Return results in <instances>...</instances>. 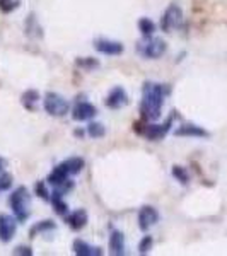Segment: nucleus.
Here are the masks:
<instances>
[{"mask_svg": "<svg viewBox=\"0 0 227 256\" xmlns=\"http://www.w3.org/2000/svg\"><path fill=\"white\" fill-rule=\"evenodd\" d=\"M169 89L158 82H146L142 89V101H140V114L146 122H156L160 118L164 98Z\"/></svg>", "mask_w": 227, "mask_h": 256, "instance_id": "nucleus-1", "label": "nucleus"}, {"mask_svg": "<svg viewBox=\"0 0 227 256\" xmlns=\"http://www.w3.org/2000/svg\"><path fill=\"white\" fill-rule=\"evenodd\" d=\"M9 205L18 222H26L31 216V195L26 186H18L9 196Z\"/></svg>", "mask_w": 227, "mask_h": 256, "instance_id": "nucleus-2", "label": "nucleus"}, {"mask_svg": "<svg viewBox=\"0 0 227 256\" xmlns=\"http://www.w3.org/2000/svg\"><path fill=\"white\" fill-rule=\"evenodd\" d=\"M168 50V44L164 40L160 38H144L142 43H138V53L144 56V58H148V60H158L160 56L166 53Z\"/></svg>", "mask_w": 227, "mask_h": 256, "instance_id": "nucleus-3", "label": "nucleus"}, {"mask_svg": "<svg viewBox=\"0 0 227 256\" xmlns=\"http://www.w3.org/2000/svg\"><path fill=\"white\" fill-rule=\"evenodd\" d=\"M43 108L50 116H65L70 110L68 101L58 92H48L43 99Z\"/></svg>", "mask_w": 227, "mask_h": 256, "instance_id": "nucleus-4", "label": "nucleus"}, {"mask_svg": "<svg viewBox=\"0 0 227 256\" xmlns=\"http://www.w3.org/2000/svg\"><path fill=\"white\" fill-rule=\"evenodd\" d=\"M181 22H183V10H181L180 6L171 4V6L166 9V12L162 14L160 28H162V31L171 32L172 30H178V28L181 26Z\"/></svg>", "mask_w": 227, "mask_h": 256, "instance_id": "nucleus-5", "label": "nucleus"}, {"mask_svg": "<svg viewBox=\"0 0 227 256\" xmlns=\"http://www.w3.org/2000/svg\"><path fill=\"white\" fill-rule=\"evenodd\" d=\"M172 120H174V114H172V116H169L164 123H152V125H148V123H147V126L144 128L142 134L146 135L147 140H152V142L162 140L169 134V132H171Z\"/></svg>", "mask_w": 227, "mask_h": 256, "instance_id": "nucleus-6", "label": "nucleus"}, {"mask_svg": "<svg viewBox=\"0 0 227 256\" xmlns=\"http://www.w3.org/2000/svg\"><path fill=\"white\" fill-rule=\"evenodd\" d=\"M16 232H18V218L7 214H0V241L10 242Z\"/></svg>", "mask_w": 227, "mask_h": 256, "instance_id": "nucleus-7", "label": "nucleus"}, {"mask_svg": "<svg viewBox=\"0 0 227 256\" xmlns=\"http://www.w3.org/2000/svg\"><path fill=\"white\" fill-rule=\"evenodd\" d=\"M159 222V212L158 208L150 207V205H146L138 210V227L140 230L147 232L150 227H154Z\"/></svg>", "mask_w": 227, "mask_h": 256, "instance_id": "nucleus-8", "label": "nucleus"}, {"mask_svg": "<svg viewBox=\"0 0 227 256\" xmlns=\"http://www.w3.org/2000/svg\"><path fill=\"white\" fill-rule=\"evenodd\" d=\"M104 104L108 106L110 110H120L123 106L128 104V94L126 90L122 88V86H116L108 92V96L104 99Z\"/></svg>", "mask_w": 227, "mask_h": 256, "instance_id": "nucleus-9", "label": "nucleus"}, {"mask_svg": "<svg viewBox=\"0 0 227 256\" xmlns=\"http://www.w3.org/2000/svg\"><path fill=\"white\" fill-rule=\"evenodd\" d=\"M94 46L99 53L108 56H118L125 52V46H123L120 41H113V40H106V38H99L94 41Z\"/></svg>", "mask_w": 227, "mask_h": 256, "instance_id": "nucleus-10", "label": "nucleus"}, {"mask_svg": "<svg viewBox=\"0 0 227 256\" xmlns=\"http://www.w3.org/2000/svg\"><path fill=\"white\" fill-rule=\"evenodd\" d=\"M98 114V108L92 104V102H88V101H79L76 102L72 110V118L76 122H88V120L94 118Z\"/></svg>", "mask_w": 227, "mask_h": 256, "instance_id": "nucleus-11", "label": "nucleus"}, {"mask_svg": "<svg viewBox=\"0 0 227 256\" xmlns=\"http://www.w3.org/2000/svg\"><path fill=\"white\" fill-rule=\"evenodd\" d=\"M176 137H193V138H208L210 134L204 126L193 125V123H184L174 130Z\"/></svg>", "mask_w": 227, "mask_h": 256, "instance_id": "nucleus-12", "label": "nucleus"}, {"mask_svg": "<svg viewBox=\"0 0 227 256\" xmlns=\"http://www.w3.org/2000/svg\"><path fill=\"white\" fill-rule=\"evenodd\" d=\"M65 220H67L70 229L80 230V229H84V227L88 226L89 216H88V212H86L84 208H79V210H74L72 214H68V216L65 217Z\"/></svg>", "mask_w": 227, "mask_h": 256, "instance_id": "nucleus-13", "label": "nucleus"}, {"mask_svg": "<svg viewBox=\"0 0 227 256\" xmlns=\"http://www.w3.org/2000/svg\"><path fill=\"white\" fill-rule=\"evenodd\" d=\"M72 250L77 256H101L102 254L101 248L89 244V242L82 241V239H76V241H74Z\"/></svg>", "mask_w": 227, "mask_h": 256, "instance_id": "nucleus-14", "label": "nucleus"}, {"mask_svg": "<svg viewBox=\"0 0 227 256\" xmlns=\"http://www.w3.org/2000/svg\"><path fill=\"white\" fill-rule=\"evenodd\" d=\"M110 253L113 256L125 254V236L120 230H113L110 236Z\"/></svg>", "mask_w": 227, "mask_h": 256, "instance_id": "nucleus-15", "label": "nucleus"}, {"mask_svg": "<svg viewBox=\"0 0 227 256\" xmlns=\"http://www.w3.org/2000/svg\"><path fill=\"white\" fill-rule=\"evenodd\" d=\"M62 166H64L65 171L68 172V176H76V174H79L82 169H84L86 160L82 158H68L62 162Z\"/></svg>", "mask_w": 227, "mask_h": 256, "instance_id": "nucleus-16", "label": "nucleus"}, {"mask_svg": "<svg viewBox=\"0 0 227 256\" xmlns=\"http://www.w3.org/2000/svg\"><path fill=\"white\" fill-rule=\"evenodd\" d=\"M50 202H52L53 208H55V212L58 214V216H62V217L68 216V205L64 202V195H62V193L53 190V195L50 198Z\"/></svg>", "mask_w": 227, "mask_h": 256, "instance_id": "nucleus-17", "label": "nucleus"}, {"mask_svg": "<svg viewBox=\"0 0 227 256\" xmlns=\"http://www.w3.org/2000/svg\"><path fill=\"white\" fill-rule=\"evenodd\" d=\"M40 101V92L36 89H28L26 92H22L20 96V102L26 110L34 111L36 110V102Z\"/></svg>", "mask_w": 227, "mask_h": 256, "instance_id": "nucleus-18", "label": "nucleus"}, {"mask_svg": "<svg viewBox=\"0 0 227 256\" xmlns=\"http://www.w3.org/2000/svg\"><path fill=\"white\" fill-rule=\"evenodd\" d=\"M138 31L142 32L144 38H150L156 32V24L154 20H150L148 18H142L138 20Z\"/></svg>", "mask_w": 227, "mask_h": 256, "instance_id": "nucleus-19", "label": "nucleus"}, {"mask_svg": "<svg viewBox=\"0 0 227 256\" xmlns=\"http://www.w3.org/2000/svg\"><path fill=\"white\" fill-rule=\"evenodd\" d=\"M56 229V224L53 220H41L38 222L36 226H32V229H31V238H34L36 234H43V232H48V230H55Z\"/></svg>", "mask_w": 227, "mask_h": 256, "instance_id": "nucleus-20", "label": "nucleus"}, {"mask_svg": "<svg viewBox=\"0 0 227 256\" xmlns=\"http://www.w3.org/2000/svg\"><path fill=\"white\" fill-rule=\"evenodd\" d=\"M171 174L176 181H180L181 184H188L190 183V172L186 168L183 166H172Z\"/></svg>", "mask_w": 227, "mask_h": 256, "instance_id": "nucleus-21", "label": "nucleus"}, {"mask_svg": "<svg viewBox=\"0 0 227 256\" xmlns=\"http://www.w3.org/2000/svg\"><path fill=\"white\" fill-rule=\"evenodd\" d=\"M88 135L90 138H102L106 135V126L102 123H89L88 126Z\"/></svg>", "mask_w": 227, "mask_h": 256, "instance_id": "nucleus-22", "label": "nucleus"}, {"mask_svg": "<svg viewBox=\"0 0 227 256\" xmlns=\"http://www.w3.org/2000/svg\"><path fill=\"white\" fill-rule=\"evenodd\" d=\"M76 65L82 70H94L96 67H99V62L96 58H90V56H84V58H77Z\"/></svg>", "mask_w": 227, "mask_h": 256, "instance_id": "nucleus-23", "label": "nucleus"}, {"mask_svg": "<svg viewBox=\"0 0 227 256\" xmlns=\"http://www.w3.org/2000/svg\"><path fill=\"white\" fill-rule=\"evenodd\" d=\"M20 6V0H0V10L4 14H9V12L16 10Z\"/></svg>", "mask_w": 227, "mask_h": 256, "instance_id": "nucleus-24", "label": "nucleus"}, {"mask_svg": "<svg viewBox=\"0 0 227 256\" xmlns=\"http://www.w3.org/2000/svg\"><path fill=\"white\" fill-rule=\"evenodd\" d=\"M12 176L9 172H6L4 169H0V192H7L12 186Z\"/></svg>", "mask_w": 227, "mask_h": 256, "instance_id": "nucleus-25", "label": "nucleus"}, {"mask_svg": "<svg viewBox=\"0 0 227 256\" xmlns=\"http://www.w3.org/2000/svg\"><path fill=\"white\" fill-rule=\"evenodd\" d=\"M152 246H154V239H152V236H144L142 241L138 242V253L147 254L148 251L152 250Z\"/></svg>", "mask_w": 227, "mask_h": 256, "instance_id": "nucleus-26", "label": "nucleus"}, {"mask_svg": "<svg viewBox=\"0 0 227 256\" xmlns=\"http://www.w3.org/2000/svg\"><path fill=\"white\" fill-rule=\"evenodd\" d=\"M34 190H36V195L38 196H41L43 198V200H50V192L46 190V183H44V181H40V183H36V186H34Z\"/></svg>", "mask_w": 227, "mask_h": 256, "instance_id": "nucleus-27", "label": "nucleus"}, {"mask_svg": "<svg viewBox=\"0 0 227 256\" xmlns=\"http://www.w3.org/2000/svg\"><path fill=\"white\" fill-rule=\"evenodd\" d=\"M14 254H22V256H31L32 254V250L30 246H18L14 251H12Z\"/></svg>", "mask_w": 227, "mask_h": 256, "instance_id": "nucleus-28", "label": "nucleus"}, {"mask_svg": "<svg viewBox=\"0 0 227 256\" xmlns=\"http://www.w3.org/2000/svg\"><path fill=\"white\" fill-rule=\"evenodd\" d=\"M7 166V159L6 158H2V156H0V169H4Z\"/></svg>", "mask_w": 227, "mask_h": 256, "instance_id": "nucleus-29", "label": "nucleus"}, {"mask_svg": "<svg viewBox=\"0 0 227 256\" xmlns=\"http://www.w3.org/2000/svg\"><path fill=\"white\" fill-rule=\"evenodd\" d=\"M76 135H77V137H82V135H84V132H82V130H76Z\"/></svg>", "mask_w": 227, "mask_h": 256, "instance_id": "nucleus-30", "label": "nucleus"}]
</instances>
